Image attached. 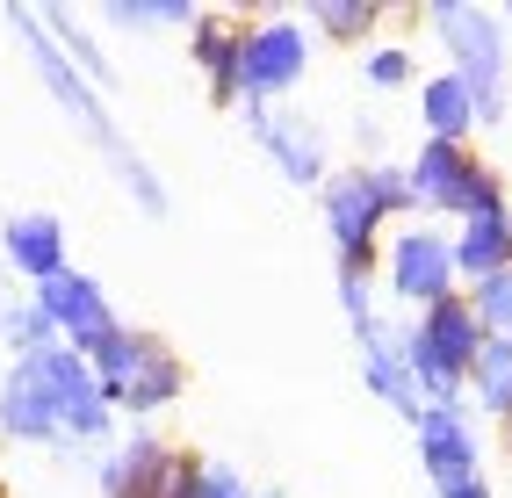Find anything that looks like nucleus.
Wrapping results in <instances>:
<instances>
[{"instance_id": "obj_1", "label": "nucleus", "mask_w": 512, "mask_h": 498, "mask_svg": "<svg viewBox=\"0 0 512 498\" xmlns=\"http://www.w3.org/2000/svg\"><path fill=\"white\" fill-rule=\"evenodd\" d=\"M80 361H87V376H94V390H101V405L116 412V426L130 419V426H152L159 412H174L181 405V390H188V361L159 340V332H145V325H109L101 340H87V347H73Z\"/></svg>"}, {"instance_id": "obj_2", "label": "nucleus", "mask_w": 512, "mask_h": 498, "mask_svg": "<svg viewBox=\"0 0 512 498\" xmlns=\"http://www.w3.org/2000/svg\"><path fill=\"white\" fill-rule=\"evenodd\" d=\"M318 217H325V239L339 268H375L390 224L412 217V195H404V166L383 159H361V166H332L318 181Z\"/></svg>"}, {"instance_id": "obj_3", "label": "nucleus", "mask_w": 512, "mask_h": 498, "mask_svg": "<svg viewBox=\"0 0 512 498\" xmlns=\"http://www.w3.org/2000/svg\"><path fill=\"white\" fill-rule=\"evenodd\" d=\"M419 22L433 29V44H440V73H455L469 87V102H476V130L484 123H505L512 109V29L491 15V8H476V0H426Z\"/></svg>"}, {"instance_id": "obj_4", "label": "nucleus", "mask_w": 512, "mask_h": 498, "mask_svg": "<svg viewBox=\"0 0 512 498\" xmlns=\"http://www.w3.org/2000/svg\"><path fill=\"white\" fill-rule=\"evenodd\" d=\"M311 29L282 8H238V109H282L311 80Z\"/></svg>"}, {"instance_id": "obj_5", "label": "nucleus", "mask_w": 512, "mask_h": 498, "mask_svg": "<svg viewBox=\"0 0 512 498\" xmlns=\"http://www.w3.org/2000/svg\"><path fill=\"white\" fill-rule=\"evenodd\" d=\"M397 347H404V369H412L426 405H462V383H469L476 347H484V325L469 318V296L455 289V296H440V304H426L404 325Z\"/></svg>"}, {"instance_id": "obj_6", "label": "nucleus", "mask_w": 512, "mask_h": 498, "mask_svg": "<svg viewBox=\"0 0 512 498\" xmlns=\"http://www.w3.org/2000/svg\"><path fill=\"white\" fill-rule=\"evenodd\" d=\"M404 195H412V210L455 217V224L512 210L505 203V174H498L491 159H476L469 145H433V138L404 159Z\"/></svg>"}, {"instance_id": "obj_7", "label": "nucleus", "mask_w": 512, "mask_h": 498, "mask_svg": "<svg viewBox=\"0 0 512 498\" xmlns=\"http://www.w3.org/2000/svg\"><path fill=\"white\" fill-rule=\"evenodd\" d=\"M455 253H448V231H433V224H390V239L383 253H375V296H390V304L404 311H426L440 304V296H455Z\"/></svg>"}, {"instance_id": "obj_8", "label": "nucleus", "mask_w": 512, "mask_h": 498, "mask_svg": "<svg viewBox=\"0 0 512 498\" xmlns=\"http://www.w3.org/2000/svg\"><path fill=\"white\" fill-rule=\"evenodd\" d=\"M44 383H51V412H58V455H94L116 441V412L101 405V390L87 376V361L73 347H44Z\"/></svg>"}, {"instance_id": "obj_9", "label": "nucleus", "mask_w": 512, "mask_h": 498, "mask_svg": "<svg viewBox=\"0 0 512 498\" xmlns=\"http://www.w3.org/2000/svg\"><path fill=\"white\" fill-rule=\"evenodd\" d=\"M246 116V138H253V152L275 166V174L289 181V188H311L318 195V181L332 174V145H325V123L318 116H303V109H238Z\"/></svg>"}, {"instance_id": "obj_10", "label": "nucleus", "mask_w": 512, "mask_h": 498, "mask_svg": "<svg viewBox=\"0 0 512 498\" xmlns=\"http://www.w3.org/2000/svg\"><path fill=\"white\" fill-rule=\"evenodd\" d=\"M174 470H181V448L166 434H152V426H130L109 448H94L101 498H174Z\"/></svg>"}, {"instance_id": "obj_11", "label": "nucleus", "mask_w": 512, "mask_h": 498, "mask_svg": "<svg viewBox=\"0 0 512 498\" xmlns=\"http://www.w3.org/2000/svg\"><path fill=\"white\" fill-rule=\"evenodd\" d=\"M412 441H419V470L433 491H455L484 477V441H476V412L469 405H426L412 419Z\"/></svg>"}, {"instance_id": "obj_12", "label": "nucleus", "mask_w": 512, "mask_h": 498, "mask_svg": "<svg viewBox=\"0 0 512 498\" xmlns=\"http://www.w3.org/2000/svg\"><path fill=\"white\" fill-rule=\"evenodd\" d=\"M22 296L44 311V325L58 332V347H87V340H101V332L116 325L109 289H101L94 275H80V268H65V275H51V282H37V289H22Z\"/></svg>"}, {"instance_id": "obj_13", "label": "nucleus", "mask_w": 512, "mask_h": 498, "mask_svg": "<svg viewBox=\"0 0 512 498\" xmlns=\"http://www.w3.org/2000/svg\"><path fill=\"white\" fill-rule=\"evenodd\" d=\"M0 441L8 448H58V412H51V383H44L37 354L0 369Z\"/></svg>"}, {"instance_id": "obj_14", "label": "nucleus", "mask_w": 512, "mask_h": 498, "mask_svg": "<svg viewBox=\"0 0 512 498\" xmlns=\"http://www.w3.org/2000/svg\"><path fill=\"white\" fill-rule=\"evenodd\" d=\"M0 268H8V282H22V289L65 275L73 268V260H65V217L58 210H15L0 224Z\"/></svg>"}, {"instance_id": "obj_15", "label": "nucleus", "mask_w": 512, "mask_h": 498, "mask_svg": "<svg viewBox=\"0 0 512 498\" xmlns=\"http://www.w3.org/2000/svg\"><path fill=\"white\" fill-rule=\"evenodd\" d=\"M397 332H404V325H390V318L375 325V332H361V390L375 397V405H390V419H404V426H412V419L426 412V397H419L412 369H404Z\"/></svg>"}, {"instance_id": "obj_16", "label": "nucleus", "mask_w": 512, "mask_h": 498, "mask_svg": "<svg viewBox=\"0 0 512 498\" xmlns=\"http://www.w3.org/2000/svg\"><path fill=\"white\" fill-rule=\"evenodd\" d=\"M188 58H195V73H202L210 109H238V15L195 8V22H188Z\"/></svg>"}, {"instance_id": "obj_17", "label": "nucleus", "mask_w": 512, "mask_h": 498, "mask_svg": "<svg viewBox=\"0 0 512 498\" xmlns=\"http://www.w3.org/2000/svg\"><path fill=\"white\" fill-rule=\"evenodd\" d=\"M37 22H44V37H51L65 58H73V65H80V80L101 94V102H109V94H116V58H109V44L94 37V22H87L80 8H65V0H44Z\"/></svg>"}, {"instance_id": "obj_18", "label": "nucleus", "mask_w": 512, "mask_h": 498, "mask_svg": "<svg viewBox=\"0 0 512 498\" xmlns=\"http://www.w3.org/2000/svg\"><path fill=\"white\" fill-rule=\"evenodd\" d=\"M448 253H455V282H462V289L484 282V275H498V268H512V210L455 224V231H448Z\"/></svg>"}, {"instance_id": "obj_19", "label": "nucleus", "mask_w": 512, "mask_h": 498, "mask_svg": "<svg viewBox=\"0 0 512 498\" xmlns=\"http://www.w3.org/2000/svg\"><path fill=\"white\" fill-rule=\"evenodd\" d=\"M412 94H419V123H426L433 145H469L476 138V102L455 73H419Z\"/></svg>"}, {"instance_id": "obj_20", "label": "nucleus", "mask_w": 512, "mask_h": 498, "mask_svg": "<svg viewBox=\"0 0 512 498\" xmlns=\"http://www.w3.org/2000/svg\"><path fill=\"white\" fill-rule=\"evenodd\" d=\"M303 29H311V44L325 37V44H375L383 37V8L375 0H311L303 8Z\"/></svg>"}, {"instance_id": "obj_21", "label": "nucleus", "mask_w": 512, "mask_h": 498, "mask_svg": "<svg viewBox=\"0 0 512 498\" xmlns=\"http://www.w3.org/2000/svg\"><path fill=\"white\" fill-rule=\"evenodd\" d=\"M462 405L491 412L498 426L512 419V340H484L469 361V383H462Z\"/></svg>"}, {"instance_id": "obj_22", "label": "nucleus", "mask_w": 512, "mask_h": 498, "mask_svg": "<svg viewBox=\"0 0 512 498\" xmlns=\"http://www.w3.org/2000/svg\"><path fill=\"white\" fill-rule=\"evenodd\" d=\"M101 29H123V37H159V29H188L195 0H101V15H87Z\"/></svg>"}, {"instance_id": "obj_23", "label": "nucleus", "mask_w": 512, "mask_h": 498, "mask_svg": "<svg viewBox=\"0 0 512 498\" xmlns=\"http://www.w3.org/2000/svg\"><path fill=\"white\" fill-rule=\"evenodd\" d=\"M361 80L375 94H404V87H419V51L404 44V37H375L361 51Z\"/></svg>"}, {"instance_id": "obj_24", "label": "nucleus", "mask_w": 512, "mask_h": 498, "mask_svg": "<svg viewBox=\"0 0 512 498\" xmlns=\"http://www.w3.org/2000/svg\"><path fill=\"white\" fill-rule=\"evenodd\" d=\"M0 347H8V361H29V354H44V347H58V332L44 325V311L29 304L22 289L8 296V304H0Z\"/></svg>"}, {"instance_id": "obj_25", "label": "nucleus", "mask_w": 512, "mask_h": 498, "mask_svg": "<svg viewBox=\"0 0 512 498\" xmlns=\"http://www.w3.org/2000/svg\"><path fill=\"white\" fill-rule=\"evenodd\" d=\"M174 498H253V484L238 477L231 462H217V455H181Z\"/></svg>"}, {"instance_id": "obj_26", "label": "nucleus", "mask_w": 512, "mask_h": 498, "mask_svg": "<svg viewBox=\"0 0 512 498\" xmlns=\"http://www.w3.org/2000/svg\"><path fill=\"white\" fill-rule=\"evenodd\" d=\"M469 318L484 325V340H512V268L484 275V282H469Z\"/></svg>"}, {"instance_id": "obj_27", "label": "nucleus", "mask_w": 512, "mask_h": 498, "mask_svg": "<svg viewBox=\"0 0 512 498\" xmlns=\"http://www.w3.org/2000/svg\"><path fill=\"white\" fill-rule=\"evenodd\" d=\"M339 318H347V332H354V340L383 325V296H375V268H339Z\"/></svg>"}, {"instance_id": "obj_28", "label": "nucleus", "mask_w": 512, "mask_h": 498, "mask_svg": "<svg viewBox=\"0 0 512 498\" xmlns=\"http://www.w3.org/2000/svg\"><path fill=\"white\" fill-rule=\"evenodd\" d=\"M433 498H498L491 477H476V484H455V491H433Z\"/></svg>"}, {"instance_id": "obj_29", "label": "nucleus", "mask_w": 512, "mask_h": 498, "mask_svg": "<svg viewBox=\"0 0 512 498\" xmlns=\"http://www.w3.org/2000/svg\"><path fill=\"white\" fill-rule=\"evenodd\" d=\"M253 498H289V491H282V484H267V491H253Z\"/></svg>"}, {"instance_id": "obj_30", "label": "nucleus", "mask_w": 512, "mask_h": 498, "mask_svg": "<svg viewBox=\"0 0 512 498\" xmlns=\"http://www.w3.org/2000/svg\"><path fill=\"white\" fill-rule=\"evenodd\" d=\"M498 434H505V462H512V419H505V426H498Z\"/></svg>"}, {"instance_id": "obj_31", "label": "nucleus", "mask_w": 512, "mask_h": 498, "mask_svg": "<svg viewBox=\"0 0 512 498\" xmlns=\"http://www.w3.org/2000/svg\"><path fill=\"white\" fill-rule=\"evenodd\" d=\"M8 296H15V289H8V268H0V304H8Z\"/></svg>"}]
</instances>
